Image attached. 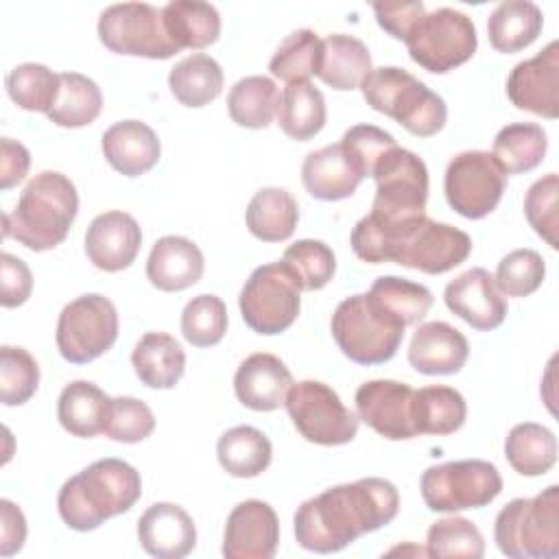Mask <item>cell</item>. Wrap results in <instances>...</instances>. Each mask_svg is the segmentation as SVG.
<instances>
[{
	"label": "cell",
	"mask_w": 559,
	"mask_h": 559,
	"mask_svg": "<svg viewBox=\"0 0 559 559\" xmlns=\"http://www.w3.org/2000/svg\"><path fill=\"white\" fill-rule=\"evenodd\" d=\"M39 386V365L24 349L13 345L0 347V400L4 406L26 404Z\"/></svg>",
	"instance_id": "cell-47"
},
{
	"label": "cell",
	"mask_w": 559,
	"mask_h": 559,
	"mask_svg": "<svg viewBox=\"0 0 559 559\" xmlns=\"http://www.w3.org/2000/svg\"><path fill=\"white\" fill-rule=\"evenodd\" d=\"M507 96L518 109L555 120L559 116V41L552 39L535 57L513 66Z\"/></svg>",
	"instance_id": "cell-16"
},
{
	"label": "cell",
	"mask_w": 559,
	"mask_h": 559,
	"mask_svg": "<svg viewBox=\"0 0 559 559\" xmlns=\"http://www.w3.org/2000/svg\"><path fill=\"white\" fill-rule=\"evenodd\" d=\"M443 301L450 312L478 332L502 325L509 310L504 295L493 284V275L480 266L454 277L443 290Z\"/></svg>",
	"instance_id": "cell-19"
},
{
	"label": "cell",
	"mask_w": 559,
	"mask_h": 559,
	"mask_svg": "<svg viewBox=\"0 0 559 559\" xmlns=\"http://www.w3.org/2000/svg\"><path fill=\"white\" fill-rule=\"evenodd\" d=\"M280 544V520L264 500L238 502L225 522L223 557L227 559H271Z\"/></svg>",
	"instance_id": "cell-18"
},
{
	"label": "cell",
	"mask_w": 559,
	"mask_h": 559,
	"mask_svg": "<svg viewBox=\"0 0 559 559\" xmlns=\"http://www.w3.org/2000/svg\"><path fill=\"white\" fill-rule=\"evenodd\" d=\"M164 28L179 50H201L221 35V15L214 4L201 0H173L162 7Z\"/></svg>",
	"instance_id": "cell-32"
},
{
	"label": "cell",
	"mask_w": 559,
	"mask_h": 559,
	"mask_svg": "<svg viewBox=\"0 0 559 559\" xmlns=\"http://www.w3.org/2000/svg\"><path fill=\"white\" fill-rule=\"evenodd\" d=\"M493 539L511 559H555L559 555V487L535 498H515L500 509Z\"/></svg>",
	"instance_id": "cell-5"
},
{
	"label": "cell",
	"mask_w": 559,
	"mask_h": 559,
	"mask_svg": "<svg viewBox=\"0 0 559 559\" xmlns=\"http://www.w3.org/2000/svg\"><path fill=\"white\" fill-rule=\"evenodd\" d=\"M548 148L546 131L535 122H511L493 138L491 155L507 175H520L537 168Z\"/></svg>",
	"instance_id": "cell-40"
},
{
	"label": "cell",
	"mask_w": 559,
	"mask_h": 559,
	"mask_svg": "<svg viewBox=\"0 0 559 559\" xmlns=\"http://www.w3.org/2000/svg\"><path fill=\"white\" fill-rule=\"evenodd\" d=\"M103 109V94L96 81L81 72H61L57 98L46 114L48 120L63 129L92 124Z\"/></svg>",
	"instance_id": "cell-37"
},
{
	"label": "cell",
	"mask_w": 559,
	"mask_h": 559,
	"mask_svg": "<svg viewBox=\"0 0 559 559\" xmlns=\"http://www.w3.org/2000/svg\"><path fill=\"white\" fill-rule=\"evenodd\" d=\"M142 496L140 472L122 459H98L63 483L57 496L61 520L79 533L127 513Z\"/></svg>",
	"instance_id": "cell-2"
},
{
	"label": "cell",
	"mask_w": 559,
	"mask_h": 559,
	"mask_svg": "<svg viewBox=\"0 0 559 559\" xmlns=\"http://www.w3.org/2000/svg\"><path fill=\"white\" fill-rule=\"evenodd\" d=\"M367 297L376 308H380L404 328L421 323L432 306V293L424 284L397 275L378 277L371 284Z\"/></svg>",
	"instance_id": "cell-39"
},
{
	"label": "cell",
	"mask_w": 559,
	"mask_h": 559,
	"mask_svg": "<svg viewBox=\"0 0 559 559\" xmlns=\"http://www.w3.org/2000/svg\"><path fill=\"white\" fill-rule=\"evenodd\" d=\"M413 395L415 389L397 380L362 382L354 397L358 419L384 439H413L417 437L413 426Z\"/></svg>",
	"instance_id": "cell-17"
},
{
	"label": "cell",
	"mask_w": 559,
	"mask_h": 559,
	"mask_svg": "<svg viewBox=\"0 0 559 559\" xmlns=\"http://www.w3.org/2000/svg\"><path fill=\"white\" fill-rule=\"evenodd\" d=\"M321 37L310 28H299L286 35L275 55L269 61V70L275 79L288 83L308 81L319 72Z\"/></svg>",
	"instance_id": "cell-42"
},
{
	"label": "cell",
	"mask_w": 559,
	"mask_h": 559,
	"mask_svg": "<svg viewBox=\"0 0 559 559\" xmlns=\"http://www.w3.org/2000/svg\"><path fill=\"white\" fill-rule=\"evenodd\" d=\"M404 44L411 59L424 70L445 74L474 57L478 35L472 17L456 9L441 7L424 13Z\"/></svg>",
	"instance_id": "cell-8"
},
{
	"label": "cell",
	"mask_w": 559,
	"mask_h": 559,
	"mask_svg": "<svg viewBox=\"0 0 559 559\" xmlns=\"http://www.w3.org/2000/svg\"><path fill=\"white\" fill-rule=\"evenodd\" d=\"M557 197H559V177H557V173H548L542 179H537L524 197V214H526L528 225L552 249L559 247L557 245V229H559Z\"/></svg>",
	"instance_id": "cell-50"
},
{
	"label": "cell",
	"mask_w": 559,
	"mask_h": 559,
	"mask_svg": "<svg viewBox=\"0 0 559 559\" xmlns=\"http://www.w3.org/2000/svg\"><path fill=\"white\" fill-rule=\"evenodd\" d=\"M371 70L369 48L358 37L334 33L321 39V61L317 76L332 90H356Z\"/></svg>",
	"instance_id": "cell-29"
},
{
	"label": "cell",
	"mask_w": 559,
	"mask_h": 559,
	"mask_svg": "<svg viewBox=\"0 0 559 559\" xmlns=\"http://www.w3.org/2000/svg\"><path fill=\"white\" fill-rule=\"evenodd\" d=\"M330 330L352 362L382 365L400 349L406 328L376 308L367 293H358L336 306Z\"/></svg>",
	"instance_id": "cell-6"
},
{
	"label": "cell",
	"mask_w": 559,
	"mask_h": 559,
	"mask_svg": "<svg viewBox=\"0 0 559 559\" xmlns=\"http://www.w3.org/2000/svg\"><path fill=\"white\" fill-rule=\"evenodd\" d=\"M26 542V518L17 504L0 500V555L11 557L22 550Z\"/></svg>",
	"instance_id": "cell-55"
},
{
	"label": "cell",
	"mask_w": 559,
	"mask_h": 559,
	"mask_svg": "<svg viewBox=\"0 0 559 559\" xmlns=\"http://www.w3.org/2000/svg\"><path fill=\"white\" fill-rule=\"evenodd\" d=\"M223 68L205 52H192L168 72L170 94L186 107H205L223 92Z\"/></svg>",
	"instance_id": "cell-34"
},
{
	"label": "cell",
	"mask_w": 559,
	"mask_h": 559,
	"mask_svg": "<svg viewBox=\"0 0 559 559\" xmlns=\"http://www.w3.org/2000/svg\"><path fill=\"white\" fill-rule=\"evenodd\" d=\"M469 253L472 238L463 229L426 216L402 238L393 262L428 275H441L463 264Z\"/></svg>",
	"instance_id": "cell-15"
},
{
	"label": "cell",
	"mask_w": 559,
	"mask_h": 559,
	"mask_svg": "<svg viewBox=\"0 0 559 559\" xmlns=\"http://www.w3.org/2000/svg\"><path fill=\"white\" fill-rule=\"evenodd\" d=\"M507 190V173L487 151H463L445 168L443 192L448 205L472 221L491 214Z\"/></svg>",
	"instance_id": "cell-14"
},
{
	"label": "cell",
	"mask_w": 559,
	"mask_h": 559,
	"mask_svg": "<svg viewBox=\"0 0 559 559\" xmlns=\"http://www.w3.org/2000/svg\"><path fill=\"white\" fill-rule=\"evenodd\" d=\"M33 290V275L28 264L13 255L2 253L0 255V304L4 308H17L22 306Z\"/></svg>",
	"instance_id": "cell-52"
},
{
	"label": "cell",
	"mask_w": 559,
	"mask_h": 559,
	"mask_svg": "<svg viewBox=\"0 0 559 559\" xmlns=\"http://www.w3.org/2000/svg\"><path fill=\"white\" fill-rule=\"evenodd\" d=\"M400 493L386 478L367 476L304 500L295 513V539L319 555L338 552L397 515Z\"/></svg>",
	"instance_id": "cell-1"
},
{
	"label": "cell",
	"mask_w": 559,
	"mask_h": 559,
	"mask_svg": "<svg viewBox=\"0 0 559 559\" xmlns=\"http://www.w3.org/2000/svg\"><path fill=\"white\" fill-rule=\"evenodd\" d=\"M7 94L9 98L26 111H44L48 114L57 92H59V74H55L44 63H20L7 74Z\"/></svg>",
	"instance_id": "cell-43"
},
{
	"label": "cell",
	"mask_w": 559,
	"mask_h": 559,
	"mask_svg": "<svg viewBox=\"0 0 559 559\" xmlns=\"http://www.w3.org/2000/svg\"><path fill=\"white\" fill-rule=\"evenodd\" d=\"M504 456L518 474L544 476L557 463V437L542 424H518L504 439Z\"/></svg>",
	"instance_id": "cell-38"
},
{
	"label": "cell",
	"mask_w": 559,
	"mask_h": 559,
	"mask_svg": "<svg viewBox=\"0 0 559 559\" xmlns=\"http://www.w3.org/2000/svg\"><path fill=\"white\" fill-rule=\"evenodd\" d=\"M31 168L28 148L11 138L0 140V188L9 190L24 181Z\"/></svg>",
	"instance_id": "cell-54"
},
{
	"label": "cell",
	"mask_w": 559,
	"mask_h": 559,
	"mask_svg": "<svg viewBox=\"0 0 559 559\" xmlns=\"http://www.w3.org/2000/svg\"><path fill=\"white\" fill-rule=\"evenodd\" d=\"M247 229L262 242H284L299 223V205L284 188L258 190L245 212Z\"/></svg>",
	"instance_id": "cell-31"
},
{
	"label": "cell",
	"mask_w": 559,
	"mask_h": 559,
	"mask_svg": "<svg viewBox=\"0 0 559 559\" xmlns=\"http://www.w3.org/2000/svg\"><path fill=\"white\" fill-rule=\"evenodd\" d=\"M365 103L417 138L439 133L448 120L445 100L404 68H373L360 83Z\"/></svg>",
	"instance_id": "cell-4"
},
{
	"label": "cell",
	"mask_w": 559,
	"mask_h": 559,
	"mask_svg": "<svg viewBox=\"0 0 559 559\" xmlns=\"http://www.w3.org/2000/svg\"><path fill=\"white\" fill-rule=\"evenodd\" d=\"M469 356L463 332L445 321L421 323L408 345V362L424 376L459 373Z\"/></svg>",
	"instance_id": "cell-23"
},
{
	"label": "cell",
	"mask_w": 559,
	"mask_h": 559,
	"mask_svg": "<svg viewBox=\"0 0 559 559\" xmlns=\"http://www.w3.org/2000/svg\"><path fill=\"white\" fill-rule=\"evenodd\" d=\"M341 146L352 166L365 179L373 175L378 159L395 146V138L373 124H354L343 133Z\"/></svg>",
	"instance_id": "cell-51"
},
{
	"label": "cell",
	"mask_w": 559,
	"mask_h": 559,
	"mask_svg": "<svg viewBox=\"0 0 559 559\" xmlns=\"http://www.w3.org/2000/svg\"><path fill=\"white\" fill-rule=\"evenodd\" d=\"M419 489L430 511L456 513L493 502L502 491V476L493 463L483 459L448 461L430 465L421 474Z\"/></svg>",
	"instance_id": "cell-7"
},
{
	"label": "cell",
	"mask_w": 559,
	"mask_h": 559,
	"mask_svg": "<svg viewBox=\"0 0 559 559\" xmlns=\"http://www.w3.org/2000/svg\"><path fill=\"white\" fill-rule=\"evenodd\" d=\"M284 406L297 432L317 445H343L358 432V415L349 411L338 393L319 380L293 382Z\"/></svg>",
	"instance_id": "cell-10"
},
{
	"label": "cell",
	"mask_w": 559,
	"mask_h": 559,
	"mask_svg": "<svg viewBox=\"0 0 559 559\" xmlns=\"http://www.w3.org/2000/svg\"><path fill=\"white\" fill-rule=\"evenodd\" d=\"M155 430V417L146 402L129 395L111 397L105 432L120 443H140Z\"/></svg>",
	"instance_id": "cell-49"
},
{
	"label": "cell",
	"mask_w": 559,
	"mask_h": 559,
	"mask_svg": "<svg viewBox=\"0 0 559 559\" xmlns=\"http://www.w3.org/2000/svg\"><path fill=\"white\" fill-rule=\"evenodd\" d=\"M426 555L480 559L485 555V539L478 526L467 518H461V515L441 518L432 522L428 528Z\"/></svg>",
	"instance_id": "cell-44"
},
{
	"label": "cell",
	"mask_w": 559,
	"mask_h": 559,
	"mask_svg": "<svg viewBox=\"0 0 559 559\" xmlns=\"http://www.w3.org/2000/svg\"><path fill=\"white\" fill-rule=\"evenodd\" d=\"M227 332V308L216 295L192 297L181 312V334L194 347H212Z\"/></svg>",
	"instance_id": "cell-46"
},
{
	"label": "cell",
	"mask_w": 559,
	"mask_h": 559,
	"mask_svg": "<svg viewBox=\"0 0 559 559\" xmlns=\"http://www.w3.org/2000/svg\"><path fill=\"white\" fill-rule=\"evenodd\" d=\"M301 181L314 199L341 201L356 192L362 177L343 153L341 142H336L306 155L301 164Z\"/></svg>",
	"instance_id": "cell-26"
},
{
	"label": "cell",
	"mask_w": 559,
	"mask_h": 559,
	"mask_svg": "<svg viewBox=\"0 0 559 559\" xmlns=\"http://www.w3.org/2000/svg\"><path fill=\"white\" fill-rule=\"evenodd\" d=\"M325 98L310 81L288 83L280 94L277 124L290 140L308 142L325 127Z\"/></svg>",
	"instance_id": "cell-33"
},
{
	"label": "cell",
	"mask_w": 559,
	"mask_h": 559,
	"mask_svg": "<svg viewBox=\"0 0 559 559\" xmlns=\"http://www.w3.org/2000/svg\"><path fill=\"white\" fill-rule=\"evenodd\" d=\"M282 262L293 273L301 290H321L336 271L334 251L325 242L312 238H301L286 247Z\"/></svg>",
	"instance_id": "cell-45"
},
{
	"label": "cell",
	"mask_w": 559,
	"mask_h": 559,
	"mask_svg": "<svg viewBox=\"0 0 559 559\" xmlns=\"http://www.w3.org/2000/svg\"><path fill=\"white\" fill-rule=\"evenodd\" d=\"M280 90L273 79L253 74L234 83L227 96L229 118L245 129H266L277 116Z\"/></svg>",
	"instance_id": "cell-41"
},
{
	"label": "cell",
	"mask_w": 559,
	"mask_h": 559,
	"mask_svg": "<svg viewBox=\"0 0 559 559\" xmlns=\"http://www.w3.org/2000/svg\"><path fill=\"white\" fill-rule=\"evenodd\" d=\"M465 397L452 386H421L413 395V426L417 435H452L465 424Z\"/></svg>",
	"instance_id": "cell-36"
},
{
	"label": "cell",
	"mask_w": 559,
	"mask_h": 559,
	"mask_svg": "<svg viewBox=\"0 0 559 559\" xmlns=\"http://www.w3.org/2000/svg\"><path fill=\"white\" fill-rule=\"evenodd\" d=\"M376 197L371 214L386 221H406L426 216L428 168L413 151L393 146L376 164Z\"/></svg>",
	"instance_id": "cell-12"
},
{
	"label": "cell",
	"mask_w": 559,
	"mask_h": 559,
	"mask_svg": "<svg viewBox=\"0 0 559 559\" xmlns=\"http://www.w3.org/2000/svg\"><path fill=\"white\" fill-rule=\"evenodd\" d=\"M544 277V258L533 249H515L498 262L493 284L504 297H526L542 286Z\"/></svg>",
	"instance_id": "cell-48"
},
{
	"label": "cell",
	"mask_w": 559,
	"mask_h": 559,
	"mask_svg": "<svg viewBox=\"0 0 559 559\" xmlns=\"http://www.w3.org/2000/svg\"><path fill=\"white\" fill-rule=\"evenodd\" d=\"M301 288L286 269V264L269 262L249 275L245 282L238 306L242 321L258 334H280L288 330L301 308Z\"/></svg>",
	"instance_id": "cell-11"
},
{
	"label": "cell",
	"mask_w": 559,
	"mask_h": 559,
	"mask_svg": "<svg viewBox=\"0 0 559 559\" xmlns=\"http://www.w3.org/2000/svg\"><path fill=\"white\" fill-rule=\"evenodd\" d=\"M118 312L111 299L87 293L66 304L57 319V349L72 365H87L114 347Z\"/></svg>",
	"instance_id": "cell-9"
},
{
	"label": "cell",
	"mask_w": 559,
	"mask_h": 559,
	"mask_svg": "<svg viewBox=\"0 0 559 559\" xmlns=\"http://www.w3.org/2000/svg\"><path fill=\"white\" fill-rule=\"evenodd\" d=\"M216 456L229 476L253 478L271 465L273 445L262 430L253 426H234L218 437Z\"/></svg>",
	"instance_id": "cell-35"
},
{
	"label": "cell",
	"mask_w": 559,
	"mask_h": 559,
	"mask_svg": "<svg viewBox=\"0 0 559 559\" xmlns=\"http://www.w3.org/2000/svg\"><path fill=\"white\" fill-rule=\"evenodd\" d=\"M138 542L151 557L181 559L194 550L197 528L183 507L155 502L138 520Z\"/></svg>",
	"instance_id": "cell-21"
},
{
	"label": "cell",
	"mask_w": 559,
	"mask_h": 559,
	"mask_svg": "<svg viewBox=\"0 0 559 559\" xmlns=\"http://www.w3.org/2000/svg\"><path fill=\"white\" fill-rule=\"evenodd\" d=\"M544 13L531 0H504L487 20L489 44L504 55L528 48L542 33Z\"/></svg>",
	"instance_id": "cell-30"
},
{
	"label": "cell",
	"mask_w": 559,
	"mask_h": 559,
	"mask_svg": "<svg viewBox=\"0 0 559 559\" xmlns=\"http://www.w3.org/2000/svg\"><path fill=\"white\" fill-rule=\"evenodd\" d=\"M105 159L124 177H140L148 173L162 155L157 133L142 120L114 122L100 140Z\"/></svg>",
	"instance_id": "cell-24"
},
{
	"label": "cell",
	"mask_w": 559,
	"mask_h": 559,
	"mask_svg": "<svg viewBox=\"0 0 559 559\" xmlns=\"http://www.w3.org/2000/svg\"><path fill=\"white\" fill-rule=\"evenodd\" d=\"M111 397L87 380H74L63 386L57 400V419L72 437L90 439L105 432Z\"/></svg>",
	"instance_id": "cell-28"
},
{
	"label": "cell",
	"mask_w": 559,
	"mask_h": 559,
	"mask_svg": "<svg viewBox=\"0 0 559 559\" xmlns=\"http://www.w3.org/2000/svg\"><path fill=\"white\" fill-rule=\"evenodd\" d=\"M293 384L290 369L282 358L269 352L247 356L234 376V391L242 406L260 413L275 411L284 404Z\"/></svg>",
	"instance_id": "cell-22"
},
{
	"label": "cell",
	"mask_w": 559,
	"mask_h": 559,
	"mask_svg": "<svg viewBox=\"0 0 559 559\" xmlns=\"http://www.w3.org/2000/svg\"><path fill=\"white\" fill-rule=\"evenodd\" d=\"M203 253L197 242L183 236H162L146 260L148 282L164 293L194 286L203 275Z\"/></svg>",
	"instance_id": "cell-25"
},
{
	"label": "cell",
	"mask_w": 559,
	"mask_h": 559,
	"mask_svg": "<svg viewBox=\"0 0 559 559\" xmlns=\"http://www.w3.org/2000/svg\"><path fill=\"white\" fill-rule=\"evenodd\" d=\"M76 212L74 183L63 173L44 170L24 186L13 212L2 216V236L31 251H48L66 240Z\"/></svg>",
	"instance_id": "cell-3"
},
{
	"label": "cell",
	"mask_w": 559,
	"mask_h": 559,
	"mask_svg": "<svg viewBox=\"0 0 559 559\" xmlns=\"http://www.w3.org/2000/svg\"><path fill=\"white\" fill-rule=\"evenodd\" d=\"M98 39L116 55L170 59L179 52L164 28L162 9L148 2H122L107 7L98 17Z\"/></svg>",
	"instance_id": "cell-13"
},
{
	"label": "cell",
	"mask_w": 559,
	"mask_h": 559,
	"mask_svg": "<svg viewBox=\"0 0 559 559\" xmlns=\"http://www.w3.org/2000/svg\"><path fill=\"white\" fill-rule=\"evenodd\" d=\"M376 20L380 28H384L391 37L406 41L415 24L424 17V2H376L373 4Z\"/></svg>",
	"instance_id": "cell-53"
},
{
	"label": "cell",
	"mask_w": 559,
	"mask_h": 559,
	"mask_svg": "<svg viewBox=\"0 0 559 559\" xmlns=\"http://www.w3.org/2000/svg\"><path fill=\"white\" fill-rule=\"evenodd\" d=\"M142 247V229L138 221L120 210L98 214L85 231L87 260L107 273L131 266Z\"/></svg>",
	"instance_id": "cell-20"
},
{
	"label": "cell",
	"mask_w": 559,
	"mask_h": 559,
	"mask_svg": "<svg viewBox=\"0 0 559 559\" xmlns=\"http://www.w3.org/2000/svg\"><path fill=\"white\" fill-rule=\"evenodd\" d=\"M131 365L148 389H173L186 371V352L166 332H146L133 347Z\"/></svg>",
	"instance_id": "cell-27"
}]
</instances>
